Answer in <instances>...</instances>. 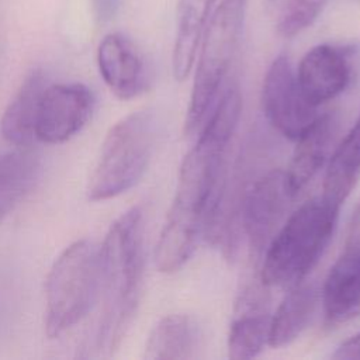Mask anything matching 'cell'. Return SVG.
Masks as SVG:
<instances>
[{"instance_id":"ac0fdd59","label":"cell","mask_w":360,"mask_h":360,"mask_svg":"<svg viewBox=\"0 0 360 360\" xmlns=\"http://www.w3.org/2000/svg\"><path fill=\"white\" fill-rule=\"evenodd\" d=\"M215 0H180L177 32L173 49V75L184 80L194 65L195 55Z\"/></svg>"},{"instance_id":"44dd1931","label":"cell","mask_w":360,"mask_h":360,"mask_svg":"<svg viewBox=\"0 0 360 360\" xmlns=\"http://www.w3.org/2000/svg\"><path fill=\"white\" fill-rule=\"evenodd\" d=\"M328 0H264V10L276 32L291 38L309 27Z\"/></svg>"},{"instance_id":"e0dca14e","label":"cell","mask_w":360,"mask_h":360,"mask_svg":"<svg viewBox=\"0 0 360 360\" xmlns=\"http://www.w3.org/2000/svg\"><path fill=\"white\" fill-rule=\"evenodd\" d=\"M318 300L319 291L314 283L301 281L291 287L270 318L269 345L283 347L294 342L308 326Z\"/></svg>"},{"instance_id":"ba28073f","label":"cell","mask_w":360,"mask_h":360,"mask_svg":"<svg viewBox=\"0 0 360 360\" xmlns=\"http://www.w3.org/2000/svg\"><path fill=\"white\" fill-rule=\"evenodd\" d=\"M262 103L270 125L290 141H297L319 115L316 107L301 91L285 55L277 56L269 66L263 80Z\"/></svg>"},{"instance_id":"7c38bea8","label":"cell","mask_w":360,"mask_h":360,"mask_svg":"<svg viewBox=\"0 0 360 360\" xmlns=\"http://www.w3.org/2000/svg\"><path fill=\"white\" fill-rule=\"evenodd\" d=\"M97 65L103 80L118 98H134L148 87L145 62L134 42L121 32H111L101 39Z\"/></svg>"},{"instance_id":"ffe728a7","label":"cell","mask_w":360,"mask_h":360,"mask_svg":"<svg viewBox=\"0 0 360 360\" xmlns=\"http://www.w3.org/2000/svg\"><path fill=\"white\" fill-rule=\"evenodd\" d=\"M360 177V114L329 158L322 194L343 204Z\"/></svg>"},{"instance_id":"5bb4252c","label":"cell","mask_w":360,"mask_h":360,"mask_svg":"<svg viewBox=\"0 0 360 360\" xmlns=\"http://www.w3.org/2000/svg\"><path fill=\"white\" fill-rule=\"evenodd\" d=\"M257 287L242 292L228 333V356L235 360L256 357L269 343L270 315Z\"/></svg>"},{"instance_id":"277c9868","label":"cell","mask_w":360,"mask_h":360,"mask_svg":"<svg viewBox=\"0 0 360 360\" xmlns=\"http://www.w3.org/2000/svg\"><path fill=\"white\" fill-rule=\"evenodd\" d=\"M158 141L152 110L134 111L107 132L87 184L91 201H105L132 188L146 172Z\"/></svg>"},{"instance_id":"8992f818","label":"cell","mask_w":360,"mask_h":360,"mask_svg":"<svg viewBox=\"0 0 360 360\" xmlns=\"http://www.w3.org/2000/svg\"><path fill=\"white\" fill-rule=\"evenodd\" d=\"M98 291V248L89 239L76 240L56 257L46 277V336L58 338L79 323Z\"/></svg>"},{"instance_id":"7a4b0ae2","label":"cell","mask_w":360,"mask_h":360,"mask_svg":"<svg viewBox=\"0 0 360 360\" xmlns=\"http://www.w3.org/2000/svg\"><path fill=\"white\" fill-rule=\"evenodd\" d=\"M103 314L94 350L110 357L121 345L138 308L143 276V215L132 207L117 218L98 248Z\"/></svg>"},{"instance_id":"9a60e30c","label":"cell","mask_w":360,"mask_h":360,"mask_svg":"<svg viewBox=\"0 0 360 360\" xmlns=\"http://www.w3.org/2000/svg\"><path fill=\"white\" fill-rule=\"evenodd\" d=\"M204 332L198 321L187 314L163 316L150 330L143 357L148 360H191L201 357Z\"/></svg>"},{"instance_id":"3957f363","label":"cell","mask_w":360,"mask_h":360,"mask_svg":"<svg viewBox=\"0 0 360 360\" xmlns=\"http://www.w3.org/2000/svg\"><path fill=\"white\" fill-rule=\"evenodd\" d=\"M340 207L321 194L287 218L264 249V287L291 288L307 278L333 236Z\"/></svg>"},{"instance_id":"6da1fadb","label":"cell","mask_w":360,"mask_h":360,"mask_svg":"<svg viewBox=\"0 0 360 360\" xmlns=\"http://www.w3.org/2000/svg\"><path fill=\"white\" fill-rule=\"evenodd\" d=\"M242 100L231 84L214 104L197 143L184 156L176 194L155 248V266L162 273L181 269L204 232L215 228L224 193L225 156L238 127Z\"/></svg>"},{"instance_id":"7402d4cb","label":"cell","mask_w":360,"mask_h":360,"mask_svg":"<svg viewBox=\"0 0 360 360\" xmlns=\"http://www.w3.org/2000/svg\"><path fill=\"white\" fill-rule=\"evenodd\" d=\"M332 359L336 360H360V332L350 336L345 342H342L335 353L332 354Z\"/></svg>"},{"instance_id":"2e32d148","label":"cell","mask_w":360,"mask_h":360,"mask_svg":"<svg viewBox=\"0 0 360 360\" xmlns=\"http://www.w3.org/2000/svg\"><path fill=\"white\" fill-rule=\"evenodd\" d=\"M46 86L45 75L41 70H32L22 80L0 120L1 135L8 143L14 146H31L37 141V112Z\"/></svg>"},{"instance_id":"5b68a950","label":"cell","mask_w":360,"mask_h":360,"mask_svg":"<svg viewBox=\"0 0 360 360\" xmlns=\"http://www.w3.org/2000/svg\"><path fill=\"white\" fill-rule=\"evenodd\" d=\"M248 0H222L211 13L200 41L197 69L184 121L193 132L212 110L240 41Z\"/></svg>"},{"instance_id":"d6986e66","label":"cell","mask_w":360,"mask_h":360,"mask_svg":"<svg viewBox=\"0 0 360 360\" xmlns=\"http://www.w3.org/2000/svg\"><path fill=\"white\" fill-rule=\"evenodd\" d=\"M38 173L39 159L30 146L0 155V224L31 190Z\"/></svg>"},{"instance_id":"52a82bcc","label":"cell","mask_w":360,"mask_h":360,"mask_svg":"<svg viewBox=\"0 0 360 360\" xmlns=\"http://www.w3.org/2000/svg\"><path fill=\"white\" fill-rule=\"evenodd\" d=\"M292 198L281 169H273L257 176L243 188L236 215L239 228L255 257L264 252L280 228L278 225Z\"/></svg>"},{"instance_id":"30bf717a","label":"cell","mask_w":360,"mask_h":360,"mask_svg":"<svg viewBox=\"0 0 360 360\" xmlns=\"http://www.w3.org/2000/svg\"><path fill=\"white\" fill-rule=\"evenodd\" d=\"M295 76L307 100L318 107L349 86L352 66L347 52L329 44L316 45L302 56Z\"/></svg>"},{"instance_id":"4fadbf2b","label":"cell","mask_w":360,"mask_h":360,"mask_svg":"<svg viewBox=\"0 0 360 360\" xmlns=\"http://www.w3.org/2000/svg\"><path fill=\"white\" fill-rule=\"evenodd\" d=\"M338 131L335 114H319L314 124L295 141L290 163L284 170L287 187L295 197L316 176L332 153Z\"/></svg>"},{"instance_id":"9c48e42d","label":"cell","mask_w":360,"mask_h":360,"mask_svg":"<svg viewBox=\"0 0 360 360\" xmlns=\"http://www.w3.org/2000/svg\"><path fill=\"white\" fill-rule=\"evenodd\" d=\"M96 98L82 83L48 84L41 96L35 139L44 143H63L73 138L90 120Z\"/></svg>"},{"instance_id":"8fae6325","label":"cell","mask_w":360,"mask_h":360,"mask_svg":"<svg viewBox=\"0 0 360 360\" xmlns=\"http://www.w3.org/2000/svg\"><path fill=\"white\" fill-rule=\"evenodd\" d=\"M321 300L329 323L360 316V232L349 235L343 253L325 278Z\"/></svg>"}]
</instances>
